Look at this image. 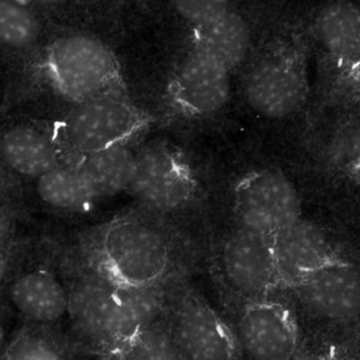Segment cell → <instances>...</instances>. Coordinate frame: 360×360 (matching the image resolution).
<instances>
[{"mask_svg":"<svg viewBox=\"0 0 360 360\" xmlns=\"http://www.w3.org/2000/svg\"><path fill=\"white\" fill-rule=\"evenodd\" d=\"M75 250L121 288L168 285L183 273L186 245L167 217L139 206L82 233Z\"/></svg>","mask_w":360,"mask_h":360,"instance_id":"cell-1","label":"cell"},{"mask_svg":"<svg viewBox=\"0 0 360 360\" xmlns=\"http://www.w3.org/2000/svg\"><path fill=\"white\" fill-rule=\"evenodd\" d=\"M212 275L235 307L279 295L273 239L233 225L212 246Z\"/></svg>","mask_w":360,"mask_h":360,"instance_id":"cell-2","label":"cell"},{"mask_svg":"<svg viewBox=\"0 0 360 360\" xmlns=\"http://www.w3.org/2000/svg\"><path fill=\"white\" fill-rule=\"evenodd\" d=\"M147 119L131 104L115 96H98L79 103L51 134L71 163L83 155L131 142L146 126Z\"/></svg>","mask_w":360,"mask_h":360,"instance_id":"cell-3","label":"cell"},{"mask_svg":"<svg viewBox=\"0 0 360 360\" xmlns=\"http://www.w3.org/2000/svg\"><path fill=\"white\" fill-rule=\"evenodd\" d=\"M199 188L198 174L178 149L153 144L136 150L126 191L139 206L168 217L187 210L197 199Z\"/></svg>","mask_w":360,"mask_h":360,"instance_id":"cell-4","label":"cell"},{"mask_svg":"<svg viewBox=\"0 0 360 360\" xmlns=\"http://www.w3.org/2000/svg\"><path fill=\"white\" fill-rule=\"evenodd\" d=\"M64 269L68 286L67 321L89 353L106 357L111 345L117 286L94 271L75 248H65Z\"/></svg>","mask_w":360,"mask_h":360,"instance_id":"cell-5","label":"cell"},{"mask_svg":"<svg viewBox=\"0 0 360 360\" xmlns=\"http://www.w3.org/2000/svg\"><path fill=\"white\" fill-rule=\"evenodd\" d=\"M64 250L48 245V252L32 254L30 245L6 285L8 301L25 322L58 328L68 313V286Z\"/></svg>","mask_w":360,"mask_h":360,"instance_id":"cell-6","label":"cell"},{"mask_svg":"<svg viewBox=\"0 0 360 360\" xmlns=\"http://www.w3.org/2000/svg\"><path fill=\"white\" fill-rule=\"evenodd\" d=\"M165 321L181 359L225 360L242 356L233 326L193 290H170Z\"/></svg>","mask_w":360,"mask_h":360,"instance_id":"cell-7","label":"cell"},{"mask_svg":"<svg viewBox=\"0 0 360 360\" xmlns=\"http://www.w3.org/2000/svg\"><path fill=\"white\" fill-rule=\"evenodd\" d=\"M231 208L235 225L271 239L301 218L298 191L275 168L244 174L233 186Z\"/></svg>","mask_w":360,"mask_h":360,"instance_id":"cell-8","label":"cell"},{"mask_svg":"<svg viewBox=\"0 0 360 360\" xmlns=\"http://www.w3.org/2000/svg\"><path fill=\"white\" fill-rule=\"evenodd\" d=\"M233 332L242 356L262 360L298 357L301 332L290 303L278 295L238 305Z\"/></svg>","mask_w":360,"mask_h":360,"instance_id":"cell-9","label":"cell"},{"mask_svg":"<svg viewBox=\"0 0 360 360\" xmlns=\"http://www.w3.org/2000/svg\"><path fill=\"white\" fill-rule=\"evenodd\" d=\"M54 85L77 102L94 98L115 77V63L108 48L89 35H67L48 54Z\"/></svg>","mask_w":360,"mask_h":360,"instance_id":"cell-10","label":"cell"},{"mask_svg":"<svg viewBox=\"0 0 360 360\" xmlns=\"http://www.w3.org/2000/svg\"><path fill=\"white\" fill-rule=\"evenodd\" d=\"M305 309L332 323H349L359 311V274L351 259L339 252L292 288Z\"/></svg>","mask_w":360,"mask_h":360,"instance_id":"cell-11","label":"cell"},{"mask_svg":"<svg viewBox=\"0 0 360 360\" xmlns=\"http://www.w3.org/2000/svg\"><path fill=\"white\" fill-rule=\"evenodd\" d=\"M231 73L212 56L193 49L174 75L172 102L189 117H210L220 111L231 96Z\"/></svg>","mask_w":360,"mask_h":360,"instance_id":"cell-12","label":"cell"},{"mask_svg":"<svg viewBox=\"0 0 360 360\" xmlns=\"http://www.w3.org/2000/svg\"><path fill=\"white\" fill-rule=\"evenodd\" d=\"M304 94L300 69L282 56H269L257 63L244 85V96L250 108L269 120L292 115L300 106Z\"/></svg>","mask_w":360,"mask_h":360,"instance_id":"cell-13","label":"cell"},{"mask_svg":"<svg viewBox=\"0 0 360 360\" xmlns=\"http://www.w3.org/2000/svg\"><path fill=\"white\" fill-rule=\"evenodd\" d=\"M274 256L284 290H292L340 250L326 231L298 219L273 238Z\"/></svg>","mask_w":360,"mask_h":360,"instance_id":"cell-14","label":"cell"},{"mask_svg":"<svg viewBox=\"0 0 360 360\" xmlns=\"http://www.w3.org/2000/svg\"><path fill=\"white\" fill-rule=\"evenodd\" d=\"M0 161L16 178L37 180L63 164L51 134L39 128L16 125L0 134Z\"/></svg>","mask_w":360,"mask_h":360,"instance_id":"cell-15","label":"cell"},{"mask_svg":"<svg viewBox=\"0 0 360 360\" xmlns=\"http://www.w3.org/2000/svg\"><path fill=\"white\" fill-rule=\"evenodd\" d=\"M168 285L150 288L117 286L111 345L106 357L115 358L120 349L165 315Z\"/></svg>","mask_w":360,"mask_h":360,"instance_id":"cell-16","label":"cell"},{"mask_svg":"<svg viewBox=\"0 0 360 360\" xmlns=\"http://www.w3.org/2000/svg\"><path fill=\"white\" fill-rule=\"evenodd\" d=\"M136 150L131 141L83 155L68 164L79 172L101 202L126 191L134 172Z\"/></svg>","mask_w":360,"mask_h":360,"instance_id":"cell-17","label":"cell"},{"mask_svg":"<svg viewBox=\"0 0 360 360\" xmlns=\"http://www.w3.org/2000/svg\"><path fill=\"white\" fill-rule=\"evenodd\" d=\"M250 45L248 25L231 10L195 26L193 30V49L212 56L231 71L245 60Z\"/></svg>","mask_w":360,"mask_h":360,"instance_id":"cell-18","label":"cell"},{"mask_svg":"<svg viewBox=\"0 0 360 360\" xmlns=\"http://www.w3.org/2000/svg\"><path fill=\"white\" fill-rule=\"evenodd\" d=\"M33 182L39 201L56 212L86 214L100 203L79 172L69 164H60Z\"/></svg>","mask_w":360,"mask_h":360,"instance_id":"cell-19","label":"cell"},{"mask_svg":"<svg viewBox=\"0 0 360 360\" xmlns=\"http://www.w3.org/2000/svg\"><path fill=\"white\" fill-rule=\"evenodd\" d=\"M83 352L88 351L73 336L63 334L58 328L25 322L10 337L0 359H68Z\"/></svg>","mask_w":360,"mask_h":360,"instance_id":"cell-20","label":"cell"},{"mask_svg":"<svg viewBox=\"0 0 360 360\" xmlns=\"http://www.w3.org/2000/svg\"><path fill=\"white\" fill-rule=\"evenodd\" d=\"M316 30L328 53L347 64H358L360 15L355 5L347 1L330 4L318 15Z\"/></svg>","mask_w":360,"mask_h":360,"instance_id":"cell-21","label":"cell"},{"mask_svg":"<svg viewBox=\"0 0 360 360\" xmlns=\"http://www.w3.org/2000/svg\"><path fill=\"white\" fill-rule=\"evenodd\" d=\"M115 358L123 359H181L176 343L165 321V315L157 323L136 335L117 351Z\"/></svg>","mask_w":360,"mask_h":360,"instance_id":"cell-22","label":"cell"},{"mask_svg":"<svg viewBox=\"0 0 360 360\" xmlns=\"http://www.w3.org/2000/svg\"><path fill=\"white\" fill-rule=\"evenodd\" d=\"M39 33V20L28 8L0 0V43L25 49L37 43Z\"/></svg>","mask_w":360,"mask_h":360,"instance_id":"cell-23","label":"cell"},{"mask_svg":"<svg viewBox=\"0 0 360 360\" xmlns=\"http://www.w3.org/2000/svg\"><path fill=\"white\" fill-rule=\"evenodd\" d=\"M176 13L193 27L229 11L231 0H172Z\"/></svg>","mask_w":360,"mask_h":360,"instance_id":"cell-24","label":"cell"},{"mask_svg":"<svg viewBox=\"0 0 360 360\" xmlns=\"http://www.w3.org/2000/svg\"><path fill=\"white\" fill-rule=\"evenodd\" d=\"M30 245L27 240L18 239L13 243L0 246V290L6 288L26 256Z\"/></svg>","mask_w":360,"mask_h":360,"instance_id":"cell-25","label":"cell"},{"mask_svg":"<svg viewBox=\"0 0 360 360\" xmlns=\"http://www.w3.org/2000/svg\"><path fill=\"white\" fill-rule=\"evenodd\" d=\"M22 214L15 204L0 203V246L8 245L20 239L18 229Z\"/></svg>","mask_w":360,"mask_h":360,"instance_id":"cell-26","label":"cell"},{"mask_svg":"<svg viewBox=\"0 0 360 360\" xmlns=\"http://www.w3.org/2000/svg\"><path fill=\"white\" fill-rule=\"evenodd\" d=\"M22 181L0 161V203L18 204L22 197Z\"/></svg>","mask_w":360,"mask_h":360,"instance_id":"cell-27","label":"cell"},{"mask_svg":"<svg viewBox=\"0 0 360 360\" xmlns=\"http://www.w3.org/2000/svg\"><path fill=\"white\" fill-rule=\"evenodd\" d=\"M9 326L6 318V309L0 304V356L3 355L10 339Z\"/></svg>","mask_w":360,"mask_h":360,"instance_id":"cell-28","label":"cell"},{"mask_svg":"<svg viewBox=\"0 0 360 360\" xmlns=\"http://www.w3.org/2000/svg\"><path fill=\"white\" fill-rule=\"evenodd\" d=\"M39 3H41V5L45 6H56L60 5V4L65 3L66 0H37Z\"/></svg>","mask_w":360,"mask_h":360,"instance_id":"cell-29","label":"cell"},{"mask_svg":"<svg viewBox=\"0 0 360 360\" xmlns=\"http://www.w3.org/2000/svg\"><path fill=\"white\" fill-rule=\"evenodd\" d=\"M12 1L18 4V5L22 6V7L28 8L34 0H12Z\"/></svg>","mask_w":360,"mask_h":360,"instance_id":"cell-30","label":"cell"}]
</instances>
